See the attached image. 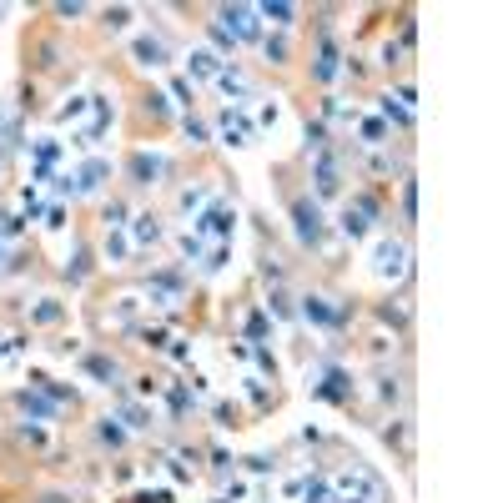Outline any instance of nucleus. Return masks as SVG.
I'll return each mask as SVG.
<instances>
[{
	"mask_svg": "<svg viewBox=\"0 0 503 503\" xmlns=\"http://www.w3.org/2000/svg\"><path fill=\"white\" fill-rule=\"evenodd\" d=\"M297 221H302V237L312 242V237H317V211H307V206H297Z\"/></svg>",
	"mask_w": 503,
	"mask_h": 503,
	"instance_id": "f257e3e1",
	"label": "nucleus"
},
{
	"mask_svg": "<svg viewBox=\"0 0 503 503\" xmlns=\"http://www.w3.org/2000/svg\"><path fill=\"white\" fill-rule=\"evenodd\" d=\"M136 50H141V55H146V61H151V66H156V61H161V45H151V40H141V45H136Z\"/></svg>",
	"mask_w": 503,
	"mask_h": 503,
	"instance_id": "f03ea898",
	"label": "nucleus"
}]
</instances>
